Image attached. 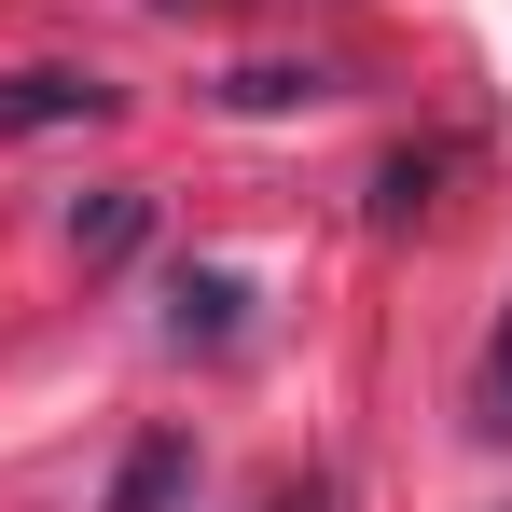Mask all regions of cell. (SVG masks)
I'll return each mask as SVG.
<instances>
[{"label":"cell","mask_w":512,"mask_h":512,"mask_svg":"<svg viewBox=\"0 0 512 512\" xmlns=\"http://www.w3.org/2000/svg\"><path fill=\"white\" fill-rule=\"evenodd\" d=\"M111 111V84L97 70H14L0 84V139H42V125H97Z\"/></svg>","instance_id":"1"},{"label":"cell","mask_w":512,"mask_h":512,"mask_svg":"<svg viewBox=\"0 0 512 512\" xmlns=\"http://www.w3.org/2000/svg\"><path fill=\"white\" fill-rule=\"evenodd\" d=\"M180 485H194V443H180V429H153V443L111 471V499H97V512H180Z\"/></svg>","instance_id":"2"},{"label":"cell","mask_w":512,"mask_h":512,"mask_svg":"<svg viewBox=\"0 0 512 512\" xmlns=\"http://www.w3.org/2000/svg\"><path fill=\"white\" fill-rule=\"evenodd\" d=\"M236 319H250V291H236L222 263H194V277L167 291V333H180V346H236Z\"/></svg>","instance_id":"3"},{"label":"cell","mask_w":512,"mask_h":512,"mask_svg":"<svg viewBox=\"0 0 512 512\" xmlns=\"http://www.w3.org/2000/svg\"><path fill=\"white\" fill-rule=\"evenodd\" d=\"M139 236H153V194H139V180H111V194L70 208V250H84V263H125Z\"/></svg>","instance_id":"4"},{"label":"cell","mask_w":512,"mask_h":512,"mask_svg":"<svg viewBox=\"0 0 512 512\" xmlns=\"http://www.w3.org/2000/svg\"><path fill=\"white\" fill-rule=\"evenodd\" d=\"M429 180H443V153H388V167H374V222H388V236L429 208Z\"/></svg>","instance_id":"5"},{"label":"cell","mask_w":512,"mask_h":512,"mask_svg":"<svg viewBox=\"0 0 512 512\" xmlns=\"http://www.w3.org/2000/svg\"><path fill=\"white\" fill-rule=\"evenodd\" d=\"M236 111H319V97H333V70H236Z\"/></svg>","instance_id":"6"},{"label":"cell","mask_w":512,"mask_h":512,"mask_svg":"<svg viewBox=\"0 0 512 512\" xmlns=\"http://www.w3.org/2000/svg\"><path fill=\"white\" fill-rule=\"evenodd\" d=\"M485 429L512 443V305H499V346H485Z\"/></svg>","instance_id":"7"},{"label":"cell","mask_w":512,"mask_h":512,"mask_svg":"<svg viewBox=\"0 0 512 512\" xmlns=\"http://www.w3.org/2000/svg\"><path fill=\"white\" fill-rule=\"evenodd\" d=\"M167 14H222V0H167Z\"/></svg>","instance_id":"8"}]
</instances>
